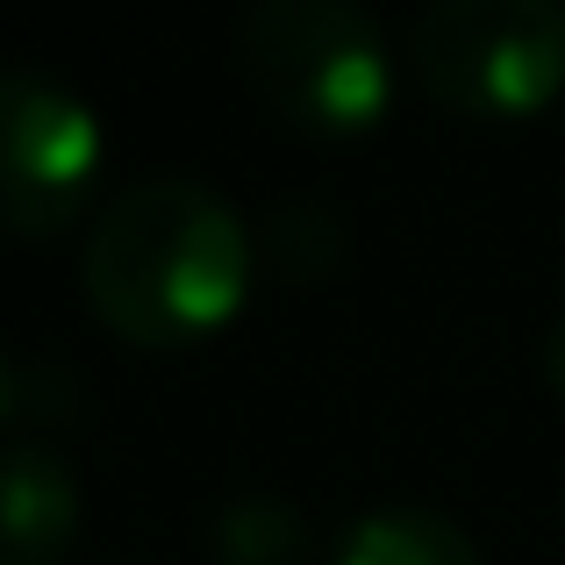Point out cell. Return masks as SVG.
Masks as SVG:
<instances>
[{
    "label": "cell",
    "mask_w": 565,
    "mask_h": 565,
    "mask_svg": "<svg viewBox=\"0 0 565 565\" xmlns=\"http://www.w3.org/2000/svg\"><path fill=\"white\" fill-rule=\"evenodd\" d=\"M108 172V129L65 79L0 65V230L43 244L72 230Z\"/></svg>",
    "instance_id": "obj_4"
},
{
    "label": "cell",
    "mask_w": 565,
    "mask_h": 565,
    "mask_svg": "<svg viewBox=\"0 0 565 565\" xmlns=\"http://www.w3.org/2000/svg\"><path fill=\"white\" fill-rule=\"evenodd\" d=\"M408 72L444 115L523 122L565 94V0H423Z\"/></svg>",
    "instance_id": "obj_3"
},
{
    "label": "cell",
    "mask_w": 565,
    "mask_h": 565,
    "mask_svg": "<svg viewBox=\"0 0 565 565\" xmlns=\"http://www.w3.org/2000/svg\"><path fill=\"white\" fill-rule=\"evenodd\" d=\"M544 380H552V394L565 401V308L552 316V330H544Z\"/></svg>",
    "instance_id": "obj_9"
},
{
    "label": "cell",
    "mask_w": 565,
    "mask_h": 565,
    "mask_svg": "<svg viewBox=\"0 0 565 565\" xmlns=\"http://www.w3.org/2000/svg\"><path fill=\"white\" fill-rule=\"evenodd\" d=\"M79 537V480L51 444H0V565H57Z\"/></svg>",
    "instance_id": "obj_5"
},
{
    "label": "cell",
    "mask_w": 565,
    "mask_h": 565,
    "mask_svg": "<svg viewBox=\"0 0 565 565\" xmlns=\"http://www.w3.org/2000/svg\"><path fill=\"white\" fill-rule=\"evenodd\" d=\"M215 565H316V530L287 494H236L207 523Z\"/></svg>",
    "instance_id": "obj_7"
},
{
    "label": "cell",
    "mask_w": 565,
    "mask_h": 565,
    "mask_svg": "<svg viewBox=\"0 0 565 565\" xmlns=\"http://www.w3.org/2000/svg\"><path fill=\"white\" fill-rule=\"evenodd\" d=\"M258 244V273L287 279V287H322L344 265V215L316 193H287L265 215V230H250Z\"/></svg>",
    "instance_id": "obj_8"
},
{
    "label": "cell",
    "mask_w": 565,
    "mask_h": 565,
    "mask_svg": "<svg viewBox=\"0 0 565 565\" xmlns=\"http://www.w3.org/2000/svg\"><path fill=\"white\" fill-rule=\"evenodd\" d=\"M258 244L230 193L186 172L122 186L79 250V294L100 330L137 351H186L244 308Z\"/></svg>",
    "instance_id": "obj_1"
},
{
    "label": "cell",
    "mask_w": 565,
    "mask_h": 565,
    "mask_svg": "<svg viewBox=\"0 0 565 565\" xmlns=\"http://www.w3.org/2000/svg\"><path fill=\"white\" fill-rule=\"evenodd\" d=\"M330 565H487V558H480V544L466 537V523H451L444 509L380 501V509H365V515L344 523Z\"/></svg>",
    "instance_id": "obj_6"
},
{
    "label": "cell",
    "mask_w": 565,
    "mask_h": 565,
    "mask_svg": "<svg viewBox=\"0 0 565 565\" xmlns=\"http://www.w3.org/2000/svg\"><path fill=\"white\" fill-rule=\"evenodd\" d=\"M14 415V365H8V351H0V423Z\"/></svg>",
    "instance_id": "obj_10"
},
{
    "label": "cell",
    "mask_w": 565,
    "mask_h": 565,
    "mask_svg": "<svg viewBox=\"0 0 565 565\" xmlns=\"http://www.w3.org/2000/svg\"><path fill=\"white\" fill-rule=\"evenodd\" d=\"M236 65L301 137H365L394 108V43L365 0H250Z\"/></svg>",
    "instance_id": "obj_2"
}]
</instances>
